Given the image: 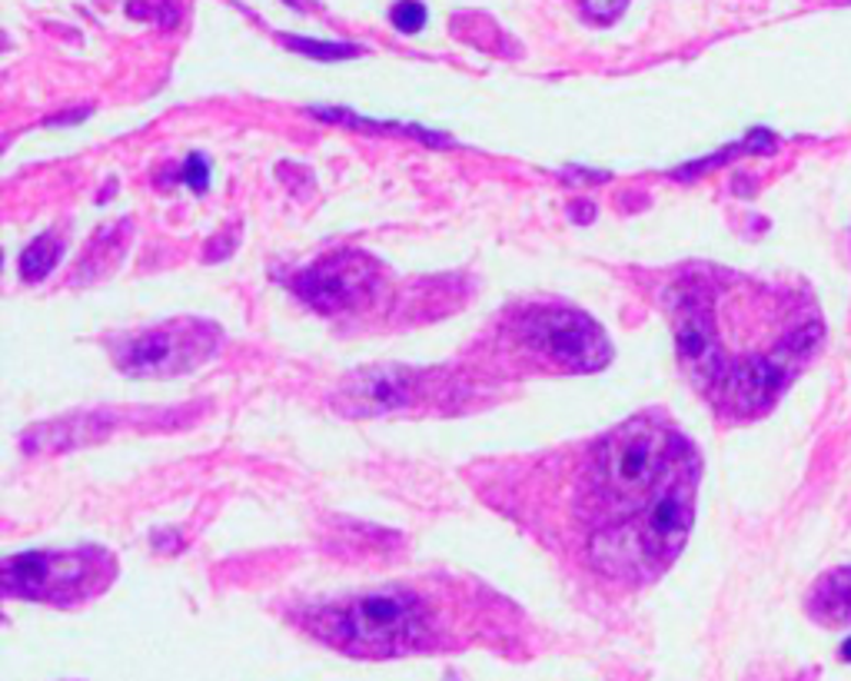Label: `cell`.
Wrapping results in <instances>:
<instances>
[{
    "label": "cell",
    "instance_id": "obj_1",
    "mask_svg": "<svg viewBox=\"0 0 851 681\" xmlns=\"http://www.w3.org/2000/svg\"><path fill=\"white\" fill-rule=\"evenodd\" d=\"M665 313L678 366L728 422L772 412L825 343V316L808 290L722 267L678 273Z\"/></svg>",
    "mask_w": 851,
    "mask_h": 681
},
{
    "label": "cell",
    "instance_id": "obj_2",
    "mask_svg": "<svg viewBox=\"0 0 851 681\" xmlns=\"http://www.w3.org/2000/svg\"><path fill=\"white\" fill-rule=\"evenodd\" d=\"M699 479V449L658 415H636L595 439L572 482L585 562L629 585L658 578L689 542Z\"/></svg>",
    "mask_w": 851,
    "mask_h": 681
},
{
    "label": "cell",
    "instance_id": "obj_3",
    "mask_svg": "<svg viewBox=\"0 0 851 681\" xmlns=\"http://www.w3.org/2000/svg\"><path fill=\"white\" fill-rule=\"evenodd\" d=\"M433 625L430 606L412 588L363 591L306 615V629L316 638L357 658H393L426 648L433 642Z\"/></svg>",
    "mask_w": 851,
    "mask_h": 681
},
{
    "label": "cell",
    "instance_id": "obj_4",
    "mask_svg": "<svg viewBox=\"0 0 851 681\" xmlns=\"http://www.w3.org/2000/svg\"><path fill=\"white\" fill-rule=\"evenodd\" d=\"M509 336L520 356L549 373H599L613 360L606 329L569 306H529L513 319Z\"/></svg>",
    "mask_w": 851,
    "mask_h": 681
},
{
    "label": "cell",
    "instance_id": "obj_5",
    "mask_svg": "<svg viewBox=\"0 0 851 681\" xmlns=\"http://www.w3.org/2000/svg\"><path fill=\"white\" fill-rule=\"evenodd\" d=\"M117 575V559L107 549L83 545L63 552H21L4 562V588L14 599L77 606L104 591Z\"/></svg>",
    "mask_w": 851,
    "mask_h": 681
},
{
    "label": "cell",
    "instance_id": "obj_6",
    "mask_svg": "<svg viewBox=\"0 0 851 681\" xmlns=\"http://www.w3.org/2000/svg\"><path fill=\"white\" fill-rule=\"evenodd\" d=\"M220 326L207 319H170L117 347V369L133 379H174L200 369L220 350Z\"/></svg>",
    "mask_w": 851,
    "mask_h": 681
},
{
    "label": "cell",
    "instance_id": "obj_7",
    "mask_svg": "<svg viewBox=\"0 0 851 681\" xmlns=\"http://www.w3.org/2000/svg\"><path fill=\"white\" fill-rule=\"evenodd\" d=\"M296 296L316 313H343L363 306L380 286V263L363 249H339L316 260L290 283Z\"/></svg>",
    "mask_w": 851,
    "mask_h": 681
},
{
    "label": "cell",
    "instance_id": "obj_8",
    "mask_svg": "<svg viewBox=\"0 0 851 681\" xmlns=\"http://www.w3.org/2000/svg\"><path fill=\"white\" fill-rule=\"evenodd\" d=\"M412 386L416 379L406 369H373L347 386V406L350 412H393L412 402Z\"/></svg>",
    "mask_w": 851,
    "mask_h": 681
},
{
    "label": "cell",
    "instance_id": "obj_9",
    "mask_svg": "<svg viewBox=\"0 0 851 681\" xmlns=\"http://www.w3.org/2000/svg\"><path fill=\"white\" fill-rule=\"evenodd\" d=\"M808 615L828 629L851 625V565H838L812 585Z\"/></svg>",
    "mask_w": 851,
    "mask_h": 681
},
{
    "label": "cell",
    "instance_id": "obj_10",
    "mask_svg": "<svg viewBox=\"0 0 851 681\" xmlns=\"http://www.w3.org/2000/svg\"><path fill=\"white\" fill-rule=\"evenodd\" d=\"M63 257V239L54 233L37 236L24 253H21V273L24 280H44Z\"/></svg>",
    "mask_w": 851,
    "mask_h": 681
},
{
    "label": "cell",
    "instance_id": "obj_11",
    "mask_svg": "<svg viewBox=\"0 0 851 681\" xmlns=\"http://www.w3.org/2000/svg\"><path fill=\"white\" fill-rule=\"evenodd\" d=\"M283 40H287V47L319 57V60H343V57L360 54V47H353V44H329V40H306V37H283Z\"/></svg>",
    "mask_w": 851,
    "mask_h": 681
},
{
    "label": "cell",
    "instance_id": "obj_12",
    "mask_svg": "<svg viewBox=\"0 0 851 681\" xmlns=\"http://www.w3.org/2000/svg\"><path fill=\"white\" fill-rule=\"evenodd\" d=\"M389 17H393V24L403 34H419L426 27V17H430V14H426V8L419 4V0H399V4H393Z\"/></svg>",
    "mask_w": 851,
    "mask_h": 681
},
{
    "label": "cell",
    "instance_id": "obj_13",
    "mask_svg": "<svg viewBox=\"0 0 851 681\" xmlns=\"http://www.w3.org/2000/svg\"><path fill=\"white\" fill-rule=\"evenodd\" d=\"M629 0H582V14L595 24H613L626 14Z\"/></svg>",
    "mask_w": 851,
    "mask_h": 681
},
{
    "label": "cell",
    "instance_id": "obj_14",
    "mask_svg": "<svg viewBox=\"0 0 851 681\" xmlns=\"http://www.w3.org/2000/svg\"><path fill=\"white\" fill-rule=\"evenodd\" d=\"M180 180L194 190V193H203L207 184H210V166L200 153H190L180 166Z\"/></svg>",
    "mask_w": 851,
    "mask_h": 681
},
{
    "label": "cell",
    "instance_id": "obj_15",
    "mask_svg": "<svg viewBox=\"0 0 851 681\" xmlns=\"http://www.w3.org/2000/svg\"><path fill=\"white\" fill-rule=\"evenodd\" d=\"M841 658H844V661H851V638H848V642L841 645Z\"/></svg>",
    "mask_w": 851,
    "mask_h": 681
},
{
    "label": "cell",
    "instance_id": "obj_16",
    "mask_svg": "<svg viewBox=\"0 0 851 681\" xmlns=\"http://www.w3.org/2000/svg\"><path fill=\"white\" fill-rule=\"evenodd\" d=\"M287 4H296V8H303V0H287Z\"/></svg>",
    "mask_w": 851,
    "mask_h": 681
}]
</instances>
